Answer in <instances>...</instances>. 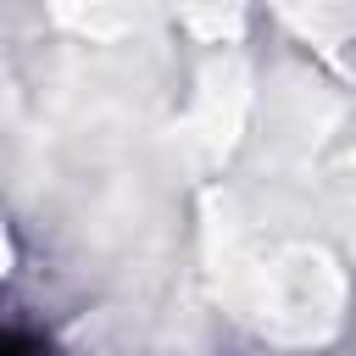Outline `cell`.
<instances>
[{
    "label": "cell",
    "instance_id": "6da1fadb",
    "mask_svg": "<svg viewBox=\"0 0 356 356\" xmlns=\"http://www.w3.org/2000/svg\"><path fill=\"white\" fill-rule=\"evenodd\" d=\"M0 350H6V356H28V339H22V334H17V328H11V334H6V339H0Z\"/></svg>",
    "mask_w": 356,
    "mask_h": 356
}]
</instances>
